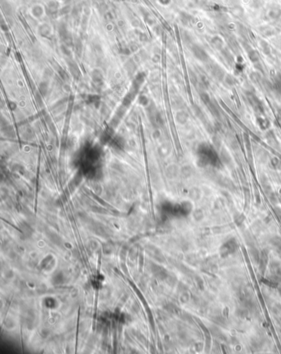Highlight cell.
Here are the masks:
<instances>
[{
    "instance_id": "cell-1",
    "label": "cell",
    "mask_w": 281,
    "mask_h": 354,
    "mask_svg": "<svg viewBox=\"0 0 281 354\" xmlns=\"http://www.w3.org/2000/svg\"><path fill=\"white\" fill-rule=\"evenodd\" d=\"M237 247H238V244L235 239L234 238L230 239L220 248V257L223 258H226L227 257L229 256L230 254L235 253L237 249Z\"/></svg>"
},
{
    "instance_id": "cell-3",
    "label": "cell",
    "mask_w": 281,
    "mask_h": 354,
    "mask_svg": "<svg viewBox=\"0 0 281 354\" xmlns=\"http://www.w3.org/2000/svg\"><path fill=\"white\" fill-rule=\"evenodd\" d=\"M268 258H269L268 251L263 250V251L261 253V256H260V259H259L260 269H261L262 272H265V270H266V266H267V262H268Z\"/></svg>"
},
{
    "instance_id": "cell-5",
    "label": "cell",
    "mask_w": 281,
    "mask_h": 354,
    "mask_svg": "<svg viewBox=\"0 0 281 354\" xmlns=\"http://www.w3.org/2000/svg\"><path fill=\"white\" fill-rule=\"evenodd\" d=\"M176 121H177L180 124H185L187 121V120H188V115H187V113L186 112L181 111V112H179L176 114Z\"/></svg>"
},
{
    "instance_id": "cell-10",
    "label": "cell",
    "mask_w": 281,
    "mask_h": 354,
    "mask_svg": "<svg viewBox=\"0 0 281 354\" xmlns=\"http://www.w3.org/2000/svg\"><path fill=\"white\" fill-rule=\"evenodd\" d=\"M69 69L71 71L72 74H73V76L76 77L77 75H78L80 74L79 70H78V66H77L76 64L74 62H69Z\"/></svg>"
},
{
    "instance_id": "cell-29",
    "label": "cell",
    "mask_w": 281,
    "mask_h": 354,
    "mask_svg": "<svg viewBox=\"0 0 281 354\" xmlns=\"http://www.w3.org/2000/svg\"><path fill=\"white\" fill-rule=\"evenodd\" d=\"M60 75H61V77L63 78H68V76H67V74L65 73V71L64 70H63V69H61L60 71Z\"/></svg>"
},
{
    "instance_id": "cell-24",
    "label": "cell",
    "mask_w": 281,
    "mask_h": 354,
    "mask_svg": "<svg viewBox=\"0 0 281 354\" xmlns=\"http://www.w3.org/2000/svg\"><path fill=\"white\" fill-rule=\"evenodd\" d=\"M196 280H197V285H198L199 289H200V290H203V289H204V282L201 280V278H200V277H197Z\"/></svg>"
},
{
    "instance_id": "cell-16",
    "label": "cell",
    "mask_w": 281,
    "mask_h": 354,
    "mask_svg": "<svg viewBox=\"0 0 281 354\" xmlns=\"http://www.w3.org/2000/svg\"><path fill=\"white\" fill-rule=\"evenodd\" d=\"M190 197L194 200H198L200 197V191L198 188H193L190 191Z\"/></svg>"
},
{
    "instance_id": "cell-11",
    "label": "cell",
    "mask_w": 281,
    "mask_h": 354,
    "mask_svg": "<svg viewBox=\"0 0 281 354\" xmlns=\"http://www.w3.org/2000/svg\"><path fill=\"white\" fill-rule=\"evenodd\" d=\"M39 31H40L41 36H48V35H50V33H51V28H50V26H48V25H46V24H45V25L41 26L40 29H39Z\"/></svg>"
},
{
    "instance_id": "cell-19",
    "label": "cell",
    "mask_w": 281,
    "mask_h": 354,
    "mask_svg": "<svg viewBox=\"0 0 281 354\" xmlns=\"http://www.w3.org/2000/svg\"><path fill=\"white\" fill-rule=\"evenodd\" d=\"M200 98L202 99V101H203V103L205 104V105H207V106H209L210 104H211V101H210V96L207 94V93H205V92H203L201 95H200Z\"/></svg>"
},
{
    "instance_id": "cell-8",
    "label": "cell",
    "mask_w": 281,
    "mask_h": 354,
    "mask_svg": "<svg viewBox=\"0 0 281 354\" xmlns=\"http://www.w3.org/2000/svg\"><path fill=\"white\" fill-rule=\"evenodd\" d=\"M211 43H212V45L215 46V48H217V49H221V48L223 47V45H224V41H223V40L220 38L219 36H217L212 38Z\"/></svg>"
},
{
    "instance_id": "cell-6",
    "label": "cell",
    "mask_w": 281,
    "mask_h": 354,
    "mask_svg": "<svg viewBox=\"0 0 281 354\" xmlns=\"http://www.w3.org/2000/svg\"><path fill=\"white\" fill-rule=\"evenodd\" d=\"M269 17L272 19H278L281 17V9L279 8H273L269 12Z\"/></svg>"
},
{
    "instance_id": "cell-25",
    "label": "cell",
    "mask_w": 281,
    "mask_h": 354,
    "mask_svg": "<svg viewBox=\"0 0 281 354\" xmlns=\"http://www.w3.org/2000/svg\"><path fill=\"white\" fill-rule=\"evenodd\" d=\"M274 269H275V271L277 276L281 277V266L280 265V264H278L277 266H275V267H274Z\"/></svg>"
},
{
    "instance_id": "cell-28",
    "label": "cell",
    "mask_w": 281,
    "mask_h": 354,
    "mask_svg": "<svg viewBox=\"0 0 281 354\" xmlns=\"http://www.w3.org/2000/svg\"><path fill=\"white\" fill-rule=\"evenodd\" d=\"M275 213L276 216L279 218V220L281 221V209L280 208H275Z\"/></svg>"
},
{
    "instance_id": "cell-31",
    "label": "cell",
    "mask_w": 281,
    "mask_h": 354,
    "mask_svg": "<svg viewBox=\"0 0 281 354\" xmlns=\"http://www.w3.org/2000/svg\"><path fill=\"white\" fill-rule=\"evenodd\" d=\"M159 2H160L162 4H163V5H167V4L170 3L171 0H159Z\"/></svg>"
},
{
    "instance_id": "cell-15",
    "label": "cell",
    "mask_w": 281,
    "mask_h": 354,
    "mask_svg": "<svg viewBox=\"0 0 281 354\" xmlns=\"http://www.w3.org/2000/svg\"><path fill=\"white\" fill-rule=\"evenodd\" d=\"M193 216H194V219L195 221H200L201 220H203V218H204V213L200 209H197V210H195L194 211Z\"/></svg>"
},
{
    "instance_id": "cell-27",
    "label": "cell",
    "mask_w": 281,
    "mask_h": 354,
    "mask_svg": "<svg viewBox=\"0 0 281 354\" xmlns=\"http://www.w3.org/2000/svg\"><path fill=\"white\" fill-rule=\"evenodd\" d=\"M139 103H141L142 105H145V104H147V103H148V99H147V98H146L145 96H141V97L139 98Z\"/></svg>"
},
{
    "instance_id": "cell-20",
    "label": "cell",
    "mask_w": 281,
    "mask_h": 354,
    "mask_svg": "<svg viewBox=\"0 0 281 354\" xmlns=\"http://www.w3.org/2000/svg\"><path fill=\"white\" fill-rule=\"evenodd\" d=\"M258 121H259V126H260V127H261V129H263V130H266L267 127H268V126H269V121L266 120V119H263V118H259L258 119Z\"/></svg>"
},
{
    "instance_id": "cell-2",
    "label": "cell",
    "mask_w": 281,
    "mask_h": 354,
    "mask_svg": "<svg viewBox=\"0 0 281 354\" xmlns=\"http://www.w3.org/2000/svg\"><path fill=\"white\" fill-rule=\"evenodd\" d=\"M192 52H193L195 58L199 60H201V61H205L209 58L207 53L205 52L204 49L198 46H194L192 47Z\"/></svg>"
},
{
    "instance_id": "cell-4",
    "label": "cell",
    "mask_w": 281,
    "mask_h": 354,
    "mask_svg": "<svg viewBox=\"0 0 281 354\" xmlns=\"http://www.w3.org/2000/svg\"><path fill=\"white\" fill-rule=\"evenodd\" d=\"M271 244L273 248H275L276 252L281 256V238L280 237H274L271 239Z\"/></svg>"
},
{
    "instance_id": "cell-7",
    "label": "cell",
    "mask_w": 281,
    "mask_h": 354,
    "mask_svg": "<svg viewBox=\"0 0 281 354\" xmlns=\"http://www.w3.org/2000/svg\"><path fill=\"white\" fill-rule=\"evenodd\" d=\"M249 253H250V256L251 258V259L253 261H255V262H259V259H260V256H261L260 252L255 248H252L249 250Z\"/></svg>"
},
{
    "instance_id": "cell-22",
    "label": "cell",
    "mask_w": 281,
    "mask_h": 354,
    "mask_svg": "<svg viewBox=\"0 0 281 354\" xmlns=\"http://www.w3.org/2000/svg\"><path fill=\"white\" fill-rule=\"evenodd\" d=\"M271 164L275 169H278V168L280 167V161L277 158H273L271 159Z\"/></svg>"
},
{
    "instance_id": "cell-12",
    "label": "cell",
    "mask_w": 281,
    "mask_h": 354,
    "mask_svg": "<svg viewBox=\"0 0 281 354\" xmlns=\"http://www.w3.org/2000/svg\"><path fill=\"white\" fill-rule=\"evenodd\" d=\"M92 78L94 82L99 83V82H101V81L102 80V74H101V72H100L99 70H97V69H96V70H94V71L92 72Z\"/></svg>"
},
{
    "instance_id": "cell-13",
    "label": "cell",
    "mask_w": 281,
    "mask_h": 354,
    "mask_svg": "<svg viewBox=\"0 0 281 354\" xmlns=\"http://www.w3.org/2000/svg\"><path fill=\"white\" fill-rule=\"evenodd\" d=\"M248 56H249V59H250L251 62H257L259 60V59H260L258 52L255 51H253V50L251 51L248 53Z\"/></svg>"
},
{
    "instance_id": "cell-21",
    "label": "cell",
    "mask_w": 281,
    "mask_h": 354,
    "mask_svg": "<svg viewBox=\"0 0 281 354\" xmlns=\"http://www.w3.org/2000/svg\"><path fill=\"white\" fill-rule=\"evenodd\" d=\"M48 8L51 11V12H55L58 9V3L55 2H51L48 6Z\"/></svg>"
},
{
    "instance_id": "cell-32",
    "label": "cell",
    "mask_w": 281,
    "mask_h": 354,
    "mask_svg": "<svg viewBox=\"0 0 281 354\" xmlns=\"http://www.w3.org/2000/svg\"><path fill=\"white\" fill-rule=\"evenodd\" d=\"M278 83H279V86L281 87V74H280L278 77Z\"/></svg>"
},
{
    "instance_id": "cell-17",
    "label": "cell",
    "mask_w": 281,
    "mask_h": 354,
    "mask_svg": "<svg viewBox=\"0 0 281 354\" xmlns=\"http://www.w3.org/2000/svg\"><path fill=\"white\" fill-rule=\"evenodd\" d=\"M234 219H235L236 225L240 226L242 225V223L245 221V216H243L242 214H238V215L235 216V218H234Z\"/></svg>"
},
{
    "instance_id": "cell-18",
    "label": "cell",
    "mask_w": 281,
    "mask_h": 354,
    "mask_svg": "<svg viewBox=\"0 0 281 354\" xmlns=\"http://www.w3.org/2000/svg\"><path fill=\"white\" fill-rule=\"evenodd\" d=\"M39 89H40V92H41V94L45 96L46 93H47V90H48V84H47V83H41L40 85H39Z\"/></svg>"
},
{
    "instance_id": "cell-14",
    "label": "cell",
    "mask_w": 281,
    "mask_h": 354,
    "mask_svg": "<svg viewBox=\"0 0 281 354\" xmlns=\"http://www.w3.org/2000/svg\"><path fill=\"white\" fill-rule=\"evenodd\" d=\"M210 332L212 333V334L214 335V336H215L216 338H218V339H224V335L222 334V332L220 331L219 329L218 328H216V327H215V328H213L212 329H210Z\"/></svg>"
},
{
    "instance_id": "cell-30",
    "label": "cell",
    "mask_w": 281,
    "mask_h": 354,
    "mask_svg": "<svg viewBox=\"0 0 281 354\" xmlns=\"http://www.w3.org/2000/svg\"><path fill=\"white\" fill-rule=\"evenodd\" d=\"M196 351L197 352H200L201 350H202V347H203V344H200V343H199V344H196Z\"/></svg>"
},
{
    "instance_id": "cell-23",
    "label": "cell",
    "mask_w": 281,
    "mask_h": 354,
    "mask_svg": "<svg viewBox=\"0 0 281 354\" xmlns=\"http://www.w3.org/2000/svg\"><path fill=\"white\" fill-rule=\"evenodd\" d=\"M237 314L239 317L245 318L246 316L247 315V312H246V310H241V309H239V310H237Z\"/></svg>"
},
{
    "instance_id": "cell-33",
    "label": "cell",
    "mask_w": 281,
    "mask_h": 354,
    "mask_svg": "<svg viewBox=\"0 0 281 354\" xmlns=\"http://www.w3.org/2000/svg\"><path fill=\"white\" fill-rule=\"evenodd\" d=\"M279 292H280V296H281V284L280 285V287H279Z\"/></svg>"
},
{
    "instance_id": "cell-26",
    "label": "cell",
    "mask_w": 281,
    "mask_h": 354,
    "mask_svg": "<svg viewBox=\"0 0 281 354\" xmlns=\"http://www.w3.org/2000/svg\"><path fill=\"white\" fill-rule=\"evenodd\" d=\"M233 13L235 14V15H242V9L240 7H237V8H234V9H233Z\"/></svg>"
},
{
    "instance_id": "cell-9",
    "label": "cell",
    "mask_w": 281,
    "mask_h": 354,
    "mask_svg": "<svg viewBox=\"0 0 281 354\" xmlns=\"http://www.w3.org/2000/svg\"><path fill=\"white\" fill-rule=\"evenodd\" d=\"M31 12H32V14L35 16L36 17H41L42 14H43L44 10H43V8H42L41 6L36 5L35 6L34 8H32Z\"/></svg>"
}]
</instances>
